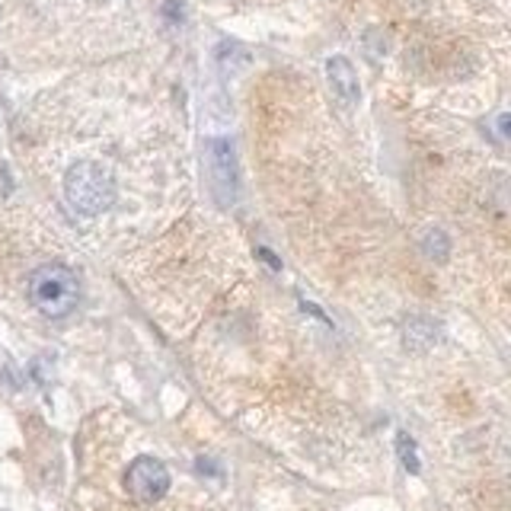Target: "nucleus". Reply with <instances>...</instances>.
Returning a JSON list of instances; mask_svg holds the SVG:
<instances>
[{
	"label": "nucleus",
	"mask_w": 511,
	"mask_h": 511,
	"mask_svg": "<svg viewBox=\"0 0 511 511\" xmlns=\"http://www.w3.org/2000/svg\"><path fill=\"white\" fill-rule=\"evenodd\" d=\"M32 307L48 319H64L77 311L80 303V279L77 271L64 263H45L32 271L26 281Z\"/></svg>",
	"instance_id": "obj_1"
},
{
	"label": "nucleus",
	"mask_w": 511,
	"mask_h": 511,
	"mask_svg": "<svg viewBox=\"0 0 511 511\" xmlns=\"http://www.w3.org/2000/svg\"><path fill=\"white\" fill-rule=\"evenodd\" d=\"M64 199L80 215H103L115 205V179L93 160H80L64 173Z\"/></svg>",
	"instance_id": "obj_2"
},
{
	"label": "nucleus",
	"mask_w": 511,
	"mask_h": 511,
	"mask_svg": "<svg viewBox=\"0 0 511 511\" xmlns=\"http://www.w3.org/2000/svg\"><path fill=\"white\" fill-rule=\"evenodd\" d=\"M208 157V179H211V192L221 208H233L240 199V173H237V151L231 141L215 138L205 147Z\"/></svg>",
	"instance_id": "obj_3"
},
{
	"label": "nucleus",
	"mask_w": 511,
	"mask_h": 511,
	"mask_svg": "<svg viewBox=\"0 0 511 511\" xmlns=\"http://www.w3.org/2000/svg\"><path fill=\"white\" fill-rule=\"evenodd\" d=\"M125 489L128 495L141 505H157L169 492V470L157 457H138L128 463L125 470Z\"/></svg>",
	"instance_id": "obj_4"
},
{
	"label": "nucleus",
	"mask_w": 511,
	"mask_h": 511,
	"mask_svg": "<svg viewBox=\"0 0 511 511\" xmlns=\"http://www.w3.org/2000/svg\"><path fill=\"white\" fill-rule=\"evenodd\" d=\"M326 80L329 87H333V96L339 99V103L345 106V109H351V106L358 103V74H355V67H351L349 58L342 55H333L326 61Z\"/></svg>",
	"instance_id": "obj_5"
},
{
	"label": "nucleus",
	"mask_w": 511,
	"mask_h": 511,
	"mask_svg": "<svg viewBox=\"0 0 511 511\" xmlns=\"http://www.w3.org/2000/svg\"><path fill=\"white\" fill-rule=\"evenodd\" d=\"M422 253L435 263H444L447 253H451V240H447L444 231H425L422 237Z\"/></svg>",
	"instance_id": "obj_6"
},
{
	"label": "nucleus",
	"mask_w": 511,
	"mask_h": 511,
	"mask_svg": "<svg viewBox=\"0 0 511 511\" xmlns=\"http://www.w3.org/2000/svg\"><path fill=\"white\" fill-rule=\"evenodd\" d=\"M397 451H399V460L406 467L409 473H419V454H415V444L409 435H399L397 438Z\"/></svg>",
	"instance_id": "obj_7"
},
{
	"label": "nucleus",
	"mask_w": 511,
	"mask_h": 511,
	"mask_svg": "<svg viewBox=\"0 0 511 511\" xmlns=\"http://www.w3.org/2000/svg\"><path fill=\"white\" fill-rule=\"evenodd\" d=\"M256 253H259V256H263V259H265V263H269V269H275V271L281 269V263H279V259H275V256L269 253V249H263V247H259V249H256Z\"/></svg>",
	"instance_id": "obj_8"
},
{
	"label": "nucleus",
	"mask_w": 511,
	"mask_h": 511,
	"mask_svg": "<svg viewBox=\"0 0 511 511\" xmlns=\"http://www.w3.org/2000/svg\"><path fill=\"white\" fill-rule=\"evenodd\" d=\"M499 135L508 138V115H499Z\"/></svg>",
	"instance_id": "obj_9"
}]
</instances>
